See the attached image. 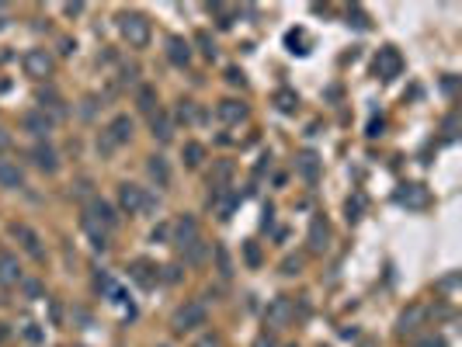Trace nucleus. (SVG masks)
Instances as JSON below:
<instances>
[{"mask_svg": "<svg viewBox=\"0 0 462 347\" xmlns=\"http://www.w3.org/2000/svg\"><path fill=\"white\" fill-rule=\"evenodd\" d=\"M118 31H122V38H125L132 49H146V45H150V35H153L150 17L139 14V10H122V14H118Z\"/></svg>", "mask_w": 462, "mask_h": 347, "instance_id": "obj_1", "label": "nucleus"}, {"mask_svg": "<svg viewBox=\"0 0 462 347\" xmlns=\"http://www.w3.org/2000/svg\"><path fill=\"white\" fill-rule=\"evenodd\" d=\"M205 320H209L205 306L191 299V302H185V306L174 309V316H171V330H174V334H195L198 327H205Z\"/></svg>", "mask_w": 462, "mask_h": 347, "instance_id": "obj_2", "label": "nucleus"}, {"mask_svg": "<svg viewBox=\"0 0 462 347\" xmlns=\"http://www.w3.org/2000/svg\"><path fill=\"white\" fill-rule=\"evenodd\" d=\"M21 66H24V77H31V80H46V77H52L56 59H52L49 49H28L24 59H21Z\"/></svg>", "mask_w": 462, "mask_h": 347, "instance_id": "obj_3", "label": "nucleus"}, {"mask_svg": "<svg viewBox=\"0 0 462 347\" xmlns=\"http://www.w3.org/2000/svg\"><path fill=\"white\" fill-rule=\"evenodd\" d=\"M129 136H132V118H129V115H115V118H111V125H108V129H104V136H101V150L108 153V150H115V146L129 143Z\"/></svg>", "mask_w": 462, "mask_h": 347, "instance_id": "obj_4", "label": "nucleus"}, {"mask_svg": "<svg viewBox=\"0 0 462 347\" xmlns=\"http://www.w3.org/2000/svg\"><path fill=\"white\" fill-rule=\"evenodd\" d=\"M292 316H295V306H292V299H285V295L272 299V306L265 309V323H268V330H285V327L292 323Z\"/></svg>", "mask_w": 462, "mask_h": 347, "instance_id": "obj_5", "label": "nucleus"}, {"mask_svg": "<svg viewBox=\"0 0 462 347\" xmlns=\"http://www.w3.org/2000/svg\"><path fill=\"white\" fill-rule=\"evenodd\" d=\"M118 205H122V212L139 215V212L150 205V198H146V191H143L139 184H118Z\"/></svg>", "mask_w": 462, "mask_h": 347, "instance_id": "obj_6", "label": "nucleus"}, {"mask_svg": "<svg viewBox=\"0 0 462 347\" xmlns=\"http://www.w3.org/2000/svg\"><path fill=\"white\" fill-rule=\"evenodd\" d=\"M400 70H403V59H400V52H396L393 45L379 49V56H375V73H379L382 80H393V77H400Z\"/></svg>", "mask_w": 462, "mask_h": 347, "instance_id": "obj_7", "label": "nucleus"}, {"mask_svg": "<svg viewBox=\"0 0 462 347\" xmlns=\"http://www.w3.org/2000/svg\"><path fill=\"white\" fill-rule=\"evenodd\" d=\"M10 233L21 240V247H24V254H28V257H35V260L46 257V250H42V240H38V233H35V229H28V226L14 222V226H10Z\"/></svg>", "mask_w": 462, "mask_h": 347, "instance_id": "obj_8", "label": "nucleus"}, {"mask_svg": "<svg viewBox=\"0 0 462 347\" xmlns=\"http://www.w3.org/2000/svg\"><path fill=\"white\" fill-rule=\"evenodd\" d=\"M24 281V274H21V264L14 254H0V285L4 288H14V285H21Z\"/></svg>", "mask_w": 462, "mask_h": 347, "instance_id": "obj_9", "label": "nucleus"}, {"mask_svg": "<svg viewBox=\"0 0 462 347\" xmlns=\"http://www.w3.org/2000/svg\"><path fill=\"white\" fill-rule=\"evenodd\" d=\"M216 115H219V122H226V125H237V122H244V118H247V104H244V101H233V97H226V101H219Z\"/></svg>", "mask_w": 462, "mask_h": 347, "instance_id": "obj_10", "label": "nucleus"}, {"mask_svg": "<svg viewBox=\"0 0 462 347\" xmlns=\"http://www.w3.org/2000/svg\"><path fill=\"white\" fill-rule=\"evenodd\" d=\"M396 201L407 205V208H424V205H428V191H424L421 184H403V187L396 191Z\"/></svg>", "mask_w": 462, "mask_h": 347, "instance_id": "obj_11", "label": "nucleus"}, {"mask_svg": "<svg viewBox=\"0 0 462 347\" xmlns=\"http://www.w3.org/2000/svg\"><path fill=\"white\" fill-rule=\"evenodd\" d=\"M31 160H35V167L46 174H56L59 171V160H56V150L49 146V143H38L35 150H31Z\"/></svg>", "mask_w": 462, "mask_h": 347, "instance_id": "obj_12", "label": "nucleus"}, {"mask_svg": "<svg viewBox=\"0 0 462 347\" xmlns=\"http://www.w3.org/2000/svg\"><path fill=\"white\" fill-rule=\"evenodd\" d=\"M21 125H24V132H31V136H49V129H52V118L46 115V111H28L24 118H21Z\"/></svg>", "mask_w": 462, "mask_h": 347, "instance_id": "obj_13", "label": "nucleus"}, {"mask_svg": "<svg viewBox=\"0 0 462 347\" xmlns=\"http://www.w3.org/2000/svg\"><path fill=\"white\" fill-rule=\"evenodd\" d=\"M167 59H171L174 66H188V63H191V45H188L181 35H171V38H167Z\"/></svg>", "mask_w": 462, "mask_h": 347, "instance_id": "obj_14", "label": "nucleus"}, {"mask_svg": "<svg viewBox=\"0 0 462 347\" xmlns=\"http://www.w3.org/2000/svg\"><path fill=\"white\" fill-rule=\"evenodd\" d=\"M195 240H198V222L191 215H185L178 222V229H174V243H178V250H185L188 243H195Z\"/></svg>", "mask_w": 462, "mask_h": 347, "instance_id": "obj_15", "label": "nucleus"}, {"mask_svg": "<svg viewBox=\"0 0 462 347\" xmlns=\"http://www.w3.org/2000/svg\"><path fill=\"white\" fill-rule=\"evenodd\" d=\"M327 240H330L327 222H323V219H313V226H309V250H313V254H323V250H327Z\"/></svg>", "mask_w": 462, "mask_h": 347, "instance_id": "obj_16", "label": "nucleus"}, {"mask_svg": "<svg viewBox=\"0 0 462 347\" xmlns=\"http://www.w3.org/2000/svg\"><path fill=\"white\" fill-rule=\"evenodd\" d=\"M0 187H24V174L18 164L0 160Z\"/></svg>", "mask_w": 462, "mask_h": 347, "instance_id": "obj_17", "label": "nucleus"}, {"mask_svg": "<svg viewBox=\"0 0 462 347\" xmlns=\"http://www.w3.org/2000/svg\"><path fill=\"white\" fill-rule=\"evenodd\" d=\"M146 171H150V177L157 180V187H167V184H171V167H167L164 157H150Z\"/></svg>", "mask_w": 462, "mask_h": 347, "instance_id": "obj_18", "label": "nucleus"}, {"mask_svg": "<svg viewBox=\"0 0 462 347\" xmlns=\"http://www.w3.org/2000/svg\"><path fill=\"white\" fill-rule=\"evenodd\" d=\"M181 254H185V264H191V267H198V264H205V257H209V243H205V240L198 236L195 243H188V247H185V250H181Z\"/></svg>", "mask_w": 462, "mask_h": 347, "instance_id": "obj_19", "label": "nucleus"}, {"mask_svg": "<svg viewBox=\"0 0 462 347\" xmlns=\"http://www.w3.org/2000/svg\"><path fill=\"white\" fill-rule=\"evenodd\" d=\"M299 174H302L309 184H316V177H320V157H316V153H302V157H299Z\"/></svg>", "mask_w": 462, "mask_h": 347, "instance_id": "obj_20", "label": "nucleus"}, {"mask_svg": "<svg viewBox=\"0 0 462 347\" xmlns=\"http://www.w3.org/2000/svg\"><path fill=\"white\" fill-rule=\"evenodd\" d=\"M153 136H157L160 143H167V139L174 136V125H171V118H167V115H160V111L153 115Z\"/></svg>", "mask_w": 462, "mask_h": 347, "instance_id": "obj_21", "label": "nucleus"}, {"mask_svg": "<svg viewBox=\"0 0 462 347\" xmlns=\"http://www.w3.org/2000/svg\"><path fill=\"white\" fill-rule=\"evenodd\" d=\"M275 104H278V111L292 115V111L299 108V97H295V90H278V94H275Z\"/></svg>", "mask_w": 462, "mask_h": 347, "instance_id": "obj_22", "label": "nucleus"}, {"mask_svg": "<svg viewBox=\"0 0 462 347\" xmlns=\"http://www.w3.org/2000/svg\"><path fill=\"white\" fill-rule=\"evenodd\" d=\"M421 316H424V309H421V306H414L410 313H403V316H400V330H403V334H414Z\"/></svg>", "mask_w": 462, "mask_h": 347, "instance_id": "obj_23", "label": "nucleus"}, {"mask_svg": "<svg viewBox=\"0 0 462 347\" xmlns=\"http://www.w3.org/2000/svg\"><path fill=\"white\" fill-rule=\"evenodd\" d=\"M202 160H205V146H202V143H188L185 146V164L188 167H198Z\"/></svg>", "mask_w": 462, "mask_h": 347, "instance_id": "obj_24", "label": "nucleus"}, {"mask_svg": "<svg viewBox=\"0 0 462 347\" xmlns=\"http://www.w3.org/2000/svg\"><path fill=\"white\" fill-rule=\"evenodd\" d=\"M139 108L153 115V108H157V90H153V87H143V90H139Z\"/></svg>", "mask_w": 462, "mask_h": 347, "instance_id": "obj_25", "label": "nucleus"}, {"mask_svg": "<svg viewBox=\"0 0 462 347\" xmlns=\"http://www.w3.org/2000/svg\"><path fill=\"white\" fill-rule=\"evenodd\" d=\"M212 10L219 14V24H223V28H230V24H233V17H237V10H233V7H219V3H216Z\"/></svg>", "mask_w": 462, "mask_h": 347, "instance_id": "obj_26", "label": "nucleus"}, {"mask_svg": "<svg viewBox=\"0 0 462 347\" xmlns=\"http://www.w3.org/2000/svg\"><path fill=\"white\" fill-rule=\"evenodd\" d=\"M198 45H202V52H205L209 59H216V42L209 38V31H198Z\"/></svg>", "mask_w": 462, "mask_h": 347, "instance_id": "obj_27", "label": "nucleus"}, {"mask_svg": "<svg viewBox=\"0 0 462 347\" xmlns=\"http://www.w3.org/2000/svg\"><path fill=\"white\" fill-rule=\"evenodd\" d=\"M195 347H223V341H219L216 334H202V337L195 341Z\"/></svg>", "mask_w": 462, "mask_h": 347, "instance_id": "obj_28", "label": "nucleus"}, {"mask_svg": "<svg viewBox=\"0 0 462 347\" xmlns=\"http://www.w3.org/2000/svg\"><path fill=\"white\" fill-rule=\"evenodd\" d=\"M299 267H302V260H299V257H288L285 264H281V271H285V274H295Z\"/></svg>", "mask_w": 462, "mask_h": 347, "instance_id": "obj_29", "label": "nucleus"}, {"mask_svg": "<svg viewBox=\"0 0 462 347\" xmlns=\"http://www.w3.org/2000/svg\"><path fill=\"white\" fill-rule=\"evenodd\" d=\"M226 80H230V84H244V73H240L237 66H230V70H226Z\"/></svg>", "mask_w": 462, "mask_h": 347, "instance_id": "obj_30", "label": "nucleus"}, {"mask_svg": "<svg viewBox=\"0 0 462 347\" xmlns=\"http://www.w3.org/2000/svg\"><path fill=\"white\" fill-rule=\"evenodd\" d=\"M247 260H251V264H261V254H258L254 243H247Z\"/></svg>", "mask_w": 462, "mask_h": 347, "instance_id": "obj_31", "label": "nucleus"}, {"mask_svg": "<svg viewBox=\"0 0 462 347\" xmlns=\"http://www.w3.org/2000/svg\"><path fill=\"white\" fill-rule=\"evenodd\" d=\"M254 347H275V341H272V337H268V334H261V337H258V341H254Z\"/></svg>", "mask_w": 462, "mask_h": 347, "instance_id": "obj_32", "label": "nucleus"}, {"mask_svg": "<svg viewBox=\"0 0 462 347\" xmlns=\"http://www.w3.org/2000/svg\"><path fill=\"white\" fill-rule=\"evenodd\" d=\"M379 132H382V118H379V122H372V125H369V136H379Z\"/></svg>", "mask_w": 462, "mask_h": 347, "instance_id": "obj_33", "label": "nucleus"}, {"mask_svg": "<svg viewBox=\"0 0 462 347\" xmlns=\"http://www.w3.org/2000/svg\"><path fill=\"white\" fill-rule=\"evenodd\" d=\"M7 341V323H0V344Z\"/></svg>", "mask_w": 462, "mask_h": 347, "instance_id": "obj_34", "label": "nucleus"}]
</instances>
